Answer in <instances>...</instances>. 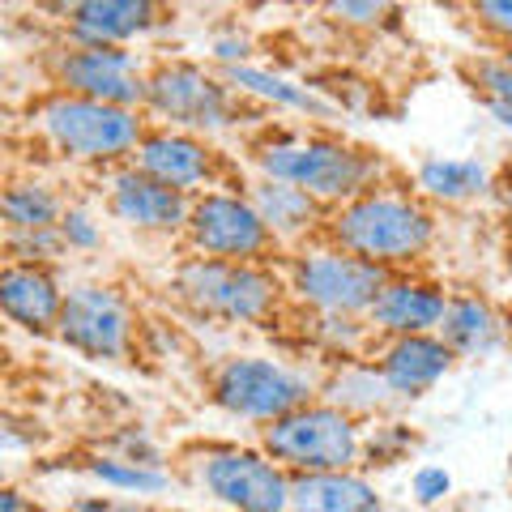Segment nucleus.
<instances>
[{
  "label": "nucleus",
  "mask_w": 512,
  "mask_h": 512,
  "mask_svg": "<svg viewBox=\"0 0 512 512\" xmlns=\"http://www.w3.org/2000/svg\"><path fill=\"white\" fill-rule=\"evenodd\" d=\"M325 239L346 248L350 256H363V261L389 269V274H402L406 265H414L436 244V214L427 210L419 192L376 184L363 197L329 210Z\"/></svg>",
  "instance_id": "nucleus-1"
},
{
  "label": "nucleus",
  "mask_w": 512,
  "mask_h": 512,
  "mask_svg": "<svg viewBox=\"0 0 512 512\" xmlns=\"http://www.w3.org/2000/svg\"><path fill=\"white\" fill-rule=\"evenodd\" d=\"M252 158L256 175L303 188L325 210H338V205L363 197L367 188L384 184V163L372 150H359L325 133H274Z\"/></svg>",
  "instance_id": "nucleus-2"
},
{
  "label": "nucleus",
  "mask_w": 512,
  "mask_h": 512,
  "mask_svg": "<svg viewBox=\"0 0 512 512\" xmlns=\"http://www.w3.org/2000/svg\"><path fill=\"white\" fill-rule=\"evenodd\" d=\"M30 128L43 137L47 150H56L69 163L82 167H128L137 146L146 141L150 124L146 111H128V107H107L82 99V94H64L52 90L30 107Z\"/></svg>",
  "instance_id": "nucleus-3"
},
{
  "label": "nucleus",
  "mask_w": 512,
  "mask_h": 512,
  "mask_svg": "<svg viewBox=\"0 0 512 512\" xmlns=\"http://www.w3.org/2000/svg\"><path fill=\"white\" fill-rule=\"evenodd\" d=\"M171 295L192 316L218 320V325H265L291 299L278 269L248 261H205V256H184L175 265Z\"/></svg>",
  "instance_id": "nucleus-4"
},
{
  "label": "nucleus",
  "mask_w": 512,
  "mask_h": 512,
  "mask_svg": "<svg viewBox=\"0 0 512 512\" xmlns=\"http://www.w3.org/2000/svg\"><path fill=\"white\" fill-rule=\"evenodd\" d=\"M320 397V380L274 355H227L210 372V402L239 423L269 427Z\"/></svg>",
  "instance_id": "nucleus-5"
},
{
  "label": "nucleus",
  "mask_w": 512,
  "mask_h": 512,
  "mask_svg": "<svg viewBox=\"0 0 512 512\" xmlns=\"http://www.w3.org/2000/svg\"><path fill=\"white\" fill-rule=\"evenodd\" d=\"M286 295L312 316H367L376 295L389 282V269H380L346 248L316 239L291 252L286 261Z\"/></svg>",
  "instance_id": "nucleus-6"
},
{
  "label": "nucleus",
  "mask_w": 512,
  "mask_h": 512,
  "mask_svg": "<svg viewBox=\"0 0 512 512\" xmlns=\"http://www.w3.org/2000/svg\"><path fill=\"white\" fill-rule=\"evenodd\" d=\"M367 431L346 410L329 406L325 397L291 410L286 419L261 427V448L291 474H338L363 466Z\"/></svg>",
  "instance_id": "nucleus-7"
},
{
  "label": "nucleus",
  "mask_w": 512,
  "mask_h": 512,
  "mask_svg": "<svg viewBox=\"0 0 512 512\" xmlns=\"http://www.w3.org/2000/svg\"><path fill=\"white\" fill-rule=\"evenodd\" d=\"M146 116H154L158 128L218 137L239 124V94L227 77L210 73L197 60H163L150 69Z\"/></svg>",
  "instance_id": "nucleus-8"
},
{
  "label": "nucleus",
  "mask_w": 512,
  "mask_h": 512,
  "mask_svg": "<svg viewBox=\"0 0 512 512\" xmlns=\"http://www.w3.org/2000/svg\"><path fill=\"white\" fill-rule=\"evenodd\" d=\"M192 478L214 504L231 512H291L295 474L282 470L261 444H205L192 453Z\"/></svg>",
  "instance_id": "nucleus-9"
},
{
  "label": "nucleus",
  "mask_w": 512,
  "mask_h": 512,
  "mask_svg": "<svg viewBox=\"0 0 512 512\" xmlns=\"http://www.w3.org/2000/svg\"><path fill=\"white\" fill-rule=\"evenodd\" d=\"M184 248L188 256H205V261H248V265H269L278 252V239L256 214L248 192L239 188H214L192 197V214L184 227Z\"/></svg>",
  "instance_id": "nucleus-10"
},
{
  "label": "nucleus",
  "mask_w": 512,
  "mask_h": 512,
  "mask_svg": "<svg viewBox=\"0 0 512 512\" xmlns=\"http://www.w3.org/2000/svg\"><path fill=\"white\" fill-rule=\"evenodd\" d=\"M56 338L86 359L124 363L137 342V312L128 295L111 282H77L64 295Z\"/></svg>",
  "instance_id": "nucleus-11"
},
{
  "label": "nucleus",
  "mask_w": 512,
  "mask_h": 512,
  "mask_svg": "<svg viewBox=\"0 0 512 512\" xmlns=\"http://www.w3.org/2000/svg\"><path fill=\"white\" fill-rule=\"evenodd\" d=\"M52 82L64 94H82V99L146 111V86L150 69L141 64L133 47H86L69 43L52 56Z\"/></svg>",
  "instance_id": "nucleus-12"
},
{
  "label": "nucleus",
  "mask_w": 512,
  "mask_h": 512,
  "mask_svg": "<svg viewBox=\"0 0 512 512\" xmlns=\"http://www.w3.org/2000/svg\"><path fill=\"white\" fill-rule=\"evenodd\" d=\"M133 167L146 171L150 180L167 184L184 197H201V192H214L222 188L218 175H222V158L205 137L197 133H180V128H150L146 141L137 146L133 154Z\"/></svg>",
  "instance_id": "nucleus-13"
},
{
  "label": "nucleus",
  "mask_w": 512,
  "mask_h": 512,
  "mask_svg": "<svg viewBox=\"0 0 512 512\" xmlns=\"http://www.w3.org/2000/svg\"><path fill=\"white\" fill-rule=\"evenodd\" d=\"M107 210L116 222H124V227H133L141 235H184L192 197L150 180L146 171H137L128 163L107 175Z\"/></svg>",
  "instance_id": "nucleus-14"
},
{
  "label": "nucleus",
  "mask_w": 512,
  "mask_h": 512,
  "mask_svg": "<svg viewBox=\"0 0 512 512\" xmlns=\"http://www.w3.org/2000/svg\"><path fill=\"white\" fill-rule=\"evenodd\" d=\"M448 295L440 282H427L419 274H389L384 291L376 295L367 325L376 338H414V333H440L444 312H448Z\"/></svg>",
  "instance_id": "nucleus-15"
},
{
  "label": "nucleus",
  "mask_w": 512,
  "mask_h": 512,
  "mask_svg": "<svg viewBox=\"0 0 512 512\" xmlns=\"http://www.w3.org/2000/svg\"><path fill=\"white\" fill-rule=\"evenodd\" d=\"M376 367L384 384H389L393 402H414V397L431 393L436 384L453 372L457 355L448 350L440 333H414V338H389L376 350Z\"/></svg>",
  "instance_id": "nucleus-16"
},
{
  "label": "nucleus",
  "mask_w": 512,
  "mask_h": 512,
  "mask_svg": "<svg viewBox=\"0 0 512 512\" xmlns=\"http://www.w3.org/2000/svg\"><path fill=\"white\" fill-rule=\"evenodd\" d=\"M248 201L256 205V214L269 227V235L278 239V248H303V244H316V235L325 239V222H329V210L320 205L316 197H308L303 188L295 184H282V180H265L256 175L248 180Z\"/></svg>",
  "instance_id": "nucleus-17"
},
{
  "label": "nucleus",
  "mask_w": 512,
  "mask_h": 512,
  "mask_svg": "<svg viewBox=\"0 0 512 512\" xmlns=\"http://www.w3.org/2000/svg\"><path fill=\"white\" fill-rule=\"evenodd\" d=\"M64 295L69 291L52 274V265L5 261V269H0V308L26 333H56Z\"/></svg>",
  "instance_id": "nucleus-18"
},
{
  "label": "nucleus",
  "mask_w": 512,
  "mask_h": 512,
  "mask_svg": "<svg viewBox=\"0 0 512 512\" xmlns=\"http://www.w3.org/2000/svg\"><path fill=\"white\" fill-rule=\"evenodd\" d=\"M64 26H69L73 43L128 47L158 26V5L150 0H77V5H64Z\"/></svg>",
  "instance_id": "nucleus-19"
},
{
  "label": "nucleus",
  "mask_w": 512,
  "mask_h": 512,
  "mask_svg": "<svg viewBox=\"0 0 512 512\" xmlns=\"http://www.w3.org/2000/svg\"><path fill=\"white\" fill-rule=\"evenodd\" d=\"M440 338L448 342V350L457 359H483L508 342V325H504V312L491 299L453 295L444 312V325H440Z\"/></svg>",
  "instance_id": "nucleus-20"
},
{
  "label": "nucleus",
  "mask_w": 512,
  "mask_h": 512,
  "mask_svg": "<svg viewBox=\"0 0 512 512\" xmlns=\"http://www.w3.org/2000/svg\"><path fill=\"white\" fill-rule=\"evenodd\" d=\"M291 512H384V500L372 478L359 470L295 474Z\"/></svg>",
  "instance_id": "nucleus-21"
},
{
  "label": "nucleus",
  "mask_w": 512,
  "mask_h": 512,
  "mask_svg": "<svg viewBox=\"0 0 512 512\" xmlns=\"http://www.w3.org/2000/svg\"><path fill=\"white\" fill-rule=\"evenodd\" d=\"M222 77L231 82V90L239 99H256L265 107H282V111H299V116H316L325 120L329 116V103L320 99L312 86H299L295 77L274 73V69H261V64H235V69H222Z\"/></svg>",
  "instance_id": "nucleus-22"
},
{
  "label": "nucleus",
  "mask_w": 512,
  "mask_h": 512,
  "mask_svg": "<svg viewBox=\"0 0 512 512\" xmlns=\"http://www.w3.org/2000/svg\"><path fill=\"white\" fill-rule=\"evenodd\" d=\"M320 397H325L329 406L346 410L350 419H359V423L372 419V414H380V410H389V402H393V393H389V384H384L376 359L338 363L325 380H320Z\"/></svg>",
  "instance_id": "nucleus-23"
},
{
  "label": "nucleus",
  "mask_w": 512,
  "mask_h": 512,
  "mask_svg": "<svg viewBox=\"0 0 512 512\" xmlns=\"http://www.w3.org/2000/svg\"><path fill=\"white\" fill-rule=\"evenodd\" d=\"M414 188L423 201H440V205H466L474 197H483L491 188V171L478 158H444L431 154L414 167Z\"/></svg>",
  "instance_id": "nucleus-24"
},
{
  "label": "nucleus",
  "mask_w": 512,
  "mask_h": 512,
  "mask_svg": "<svg viewBox=\"0 0 512 512\" xmlns=\"http://www.w3.org/2000/svg\"><path fill=\"white\" fill-rule=\"evenodd\" d=\"M64 197L39 180V175H22V180H9V188L0 192V218H5V235L9 231H52L64 218Z\"/></svg>",
  "instance_id": "nucleus-25"
},
{
  "label": "nucleus",
  "mask_w": 512,
  "mask_h": 512,
  "mask_svg": "<svg viewBox=\"0 0 512 512\" xmlns=\"http://www.w3.org/2000/svg\"><path fill=\"white\" fill-rule=\"evenodd\" d=\"M86 474L99 483L103 491L111 495H158L171 487V474L163 466H141V461H128V457H116V453H99L86 461Z\"/></svg>",
  "instance_id": "nucleus-26"
},
{
  "label": "nucleus",
  "mask_w": 512,
  "mask_h": 512,
  "mask_svg": "<svg viewBox=\"0 0 512 512\" xmlns=\"http://www.w3.org/2000/svg\"><path fill=\"white\" fill-rule=\"evenodd\" d=\"M466 77H470V86L478 94V103L487 107V116L508 128L512 133V64L500 56H478L466 64Z\"/></svg>",
  "instance_id": "nucleus-27"
},
{
  "label": "nucleus",
  "mask_w": 512,
  "mask_h": 512,
  "mask_svg": "<svg viewBox=\"0 0 512 512\" xmlns=\"http://www.w3.org/2000/svg\"><path fill=\"white\" fill-rule=\"evenodd\" d=\"M308 338L325 350V355L346 363V359H367V346H372L376 333L367 325V316H312Z\"/></svg>",
  "instance_id": "nucleus-28"
},
{
  "label": "nucleus",
  "mask_w": 512,
  "mask_h": 512,
  "mask_svg": "<svg viewBox=\"0 0 512 512\" xmlns=\"http://www.w3.org/2000/svg\"><path fill=\"white\" fill-rule=\"evenodd\" d=\"M414 448V431L406 423H372L363 444V466H393Z\"/></svg>",
  "instance_id": "nucleus-29"
},
{
  "label": "nucleus",
  "mask_w": 512,
  "mask_h": 512,
  "mask_svg": "<svg viewBox=\"0 0 512 512\" xmlns=\"http://www.w3.org/2000/svg\"><path fill=\"white\" fill-rule=\"evenodd\" d=\"M5 252H9V261H22V265H52L69 248L60 239V227H52V231H9Z\"/></svg>",
  "instance_id": "nucleus-30"
},
{
  "label": "nucleus",
  "mask_w": 512,
  "mask_h": 512,
  "mask_svg": "<svg viewBox=\"0 0 512 512\" xmlns=\"http://www.w3.org/2000/svg\"><path fill=\"white\" fill-rule=\"evenodd\" d=\"M60 239H64V248L69 252H94L103 244V227H99V218H94L86 205H69L60 218Z\"/></svg>",
  "instance_id": "nucleus-31"
},
{
  "label": "nucleus",
  "mask_w": 512,
  "mask_h": 512,
  "mask_svg": "<svg viewBox=\"0 0 512 512\" xmlns=\"http://www.w3.org/2000/svg\"><path fill=\"white\" fill-rule=\"evenodd\" d=\"M470 13H474L478 30H483L487 39L500 43V52L512 47V0H478Z\"/></svg>",
  "instance_id": "nucleus-32"
},
{
  "label": "nucleus",
  "mask_w": 512,
  "mask_h": 512,
  "mask_svg": "<svg viewBox=\"0 0 512 512\" xmlns=\"http://www.w3.org/2000/svg\"><path fill=\"white\" fill-rule=\"evenodd\" d=\"M410 491H414V500H419L423 508L431 504H440L448 491H453V474H448L444 466H419L410 478Z\"/></svg>",
  "instance_id": "nucleus-33"
},
{
  "label": "nucleus",
  "mask_w": 512,
  "mask_h": 512,
  "mask_svg": "<svg viewBox=\"0 0 512 512\" xmlns=\"http://www.w3.org/2000/svg\"><path fill=\"white\" fill-rule=\"evenodd\" d=\"M329 13L338 22H350V26H380L393 9L376 5V0H338V5H329Z\"/></svg>",
  "instance_id": "nucleus-34"
},
{
  "label": "nucleus",
  "mask_w": 512,
  "mask_h": 512,
  "mask_svg": "<svg viewBox=\"0 0 512 512\" xmlns=\"http://www.w3.org/2000/svg\"><path fill=\"white\" fill-rule=\"evenodd\" d=\"M116 457H128V461H141V466H163L158 461V444L146 436L141 427H133V431H124V436L116 440Z\"/></svg>",
  "instance_id": "nucleus-35"
},
{
  "label": "nucleus",
  "mask_w": 512,
  "mask_h": 512,
  "mask_svg": "<svg viewBox=\"0 0 512 512\" xmlns=\"http://www.w3.org/2000/svg\"><path fill=\"white\" fill-rule=\"evenodd\" d=\"M210 52L214 60L222 64V69H235V64H248V52H252V43L244 35H218L210 43Z\"/></svg>",
  "instance_id": "nucleus-36"
},
{
  "label": "nucleus",
  "mask_w": 512,
  "mask_h": 512,
  "mask_svg": "<svg viewBox=\"0 0 512 512\" xmlns=\"http://www.w3.org/2000/svg\"><path fill=\"white\" fill-rule=\"evenodd\" d=\"M73 512H150V508H141L137 500H128V495H82V500L73 504Z\"/></svg>",
  "instance_id": "nucleus-37"
},
{
  "label": "nucleus",
  "mask_w": 512,
  "mask_h": 512,
  "mask_svg": "<svg viewBox=\"0 0 512 512\" xmlns=\"http://www.w3.org/2000/svg\"><path fill=\"white\" fill-rule=\"evenodd\" d=\"M30 508H35V504H30L18 487H5V491H0V512H30Z\"/></svg>",
  "instance_id": "nucleus-38"
},
{
  "label": "nucleus",
  "mask_w": 512,
  "mask_h": 512,
  "mask_svg": "<svg viewBox=\"0 0 512 512\" xmlns=\"http://www.w3.org/2000/svg\"><path fill=\"white\" fill-rule=\"evenodd\" d=\"M504 222H508V231H512V188L504 192Z\"/></svg>",
  "instance_id": "nucleus-39"
},
{
  "label": "nucleus",
  "mask_w": 512,
  "mask_h": 512,
  "mask_svg": "<svg viewBox=\"0 0 512 512\" xmlns=\"http://www.w3.org/2000/svg\"><path fill=\"white\" fill-rule=\"evenodd\" d=\"M504 325H508V346H512V308L504 312Z\"/></svg>",
  "instance_id": "nucleus-40"
},
{
  "label": "nucleus",
  "mask_w": 512,
  "mask_h": 512,
  "mask_svg": "<svg viewBox=\"0 0 512 512\" xmlns=\"http://www.w3.org/2000/svg\"><path fill=\"white\" fill-rule=\"evenodd\" d=\"M150 512H197V508H150Z\"/></svg>",
  "instance_id": "nucleus-41"
},
{
  "label": "nucleus",
  "mask_w": 512,
  "mask_h": 512,
  "mask_svg": "<svg viewBox=\"0 0 512 512\" xmlns=\"http://www.w3.org/2000/svg\"><path fill=\"white\" fill-rule=\"evenodd\" d=\"M504 60H508V64H512V47H504Z\"/></svg>",
  "instance_id": "nucleus-42"
},
{
  "label": "nucleus",
  "mask_w": 512,
  "mask_h": 512,
  "mask_svg": "<svg viewBox=\"0 0 512 512\" xmlns=\"http://www.w3.org/2000/svg\"><path fill=\"white\" fill-rule=\"evenodd\" d=\"M30 512H52V508H30ZM69 512H73V508H69Z\"/></svg>",
  "instance_id": "nucleus-43"
},
{
  "label": "nucleus",
  "mask_w": 512,
  "mask_h": 512,
  "mask_svg": "<svg viewBox=\"0 0 512 512\" xmlns=\"http://www.w3.org/2000/svg\"><path fill=\"white\" fill-rule=\"evenodd\" d=\"M508 466H512V461H508Z\"/></svg>",
  "instance_id": "nucleus-44"
}]
</instances>
